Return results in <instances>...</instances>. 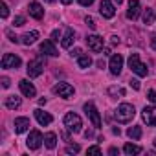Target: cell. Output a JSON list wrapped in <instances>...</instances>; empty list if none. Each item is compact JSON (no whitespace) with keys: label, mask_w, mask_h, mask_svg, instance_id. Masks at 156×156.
<instances>
[{"label":"cell","mask_w":156,"mask_h":156,"mask_svg":"<svg viewBox=\"0 0 156 156\" xmlns=\"http://www.w3.org/2000/svg\"><path fill=\"white\" fill-rule=\"evenodd\" d=\"M134 116H136V110H134V105H130V103L118 105V108L114 112V118H116L118 123H129Z\"/></svg>","instance_id":"1"},{"label":"cell","mask_w":156,"mask_h":156,"mask_svg":"<svg viewBox=\"0 0 156 156\" xmlns=\"http://www.w3.org/2000/svg\"><path fill=\"white\" fill-rule=\"evenodd\" d=\"M129 68L136 75H140V77H147V73H149V68L140 61V55L138 53H130L129 55Z\"/></svg>","instance_id":"2"},{"label":"cell","mask_w":156,"mask_h":156,"mask_svg":"<svg viewBox=\"0 0 156 156\" xmlns=\"http://www.w3.org/2000/svg\"><path fill=\"white\" fill-rule=\"evenodd\" d=\"M64 127L68 129V130H72V132H81V127H83V121H81V118L77 116V114H73V112H68L66 116H64Z\"/></svg>","instance_id":"3"},{"label":"cell","mask_w":156,"mask_h":156,"mask_svg":"<svg viewBox=\"0 0 156 156\" xmlns=\"http://www.w3.org/2000/svg\"><path fill=\"white\" fill-rule=\"evenodd\" d=\"M28 75L31 77H39L41 73H42V70H44V61H42V57H37V59H33V61H30L28 62Z\"/></svg>","instance_id":"4"},{"label":"cell","mask_w":156,"mask_h":156,"mask_svg":"<svg viewBox=\"0 0 156 156\" xmlns=\"http://www.w3.org/2000/svg\"><path fill=\"white\" fill-rule=\"evenodd\" d=\"M85 112H87V116L90 118L92 125H94L96 129H101V118H99V112H98V108L94 107V103H85Z\"/></svg>","instance_id":"5"},{"label":"cell","mask_w":156,"mask_h":156,"mask_svg":"<svg viewBox=\"0 0 156 156\" xmlns=\"http://www.w3.org/2000/svg\"><path fill=\"white\" fill-rule=\"evenodd\" d=\"M20 64H22V61H20L19 55H15V53H4V57H2V68H4V70L19 68Z\"/></svg>","instance_id":"6"},{"label":"cell","mask_w":156,"mask_h":156,"mask_svg":"<svg viewBox=\"0 0 156 156\" xmlns=\"http://www.w3.org/2000/svg\"><path fill=\"white\" fill-rule=\"evenodd\" d=\"M53 94H57L59 98L68 99V98H72V96H73V87H72V85H68V83H57V85L53 87Z\"/></svg>","instance_id":"7"},{"label":"cell","mask_w":156,"mask_h":156,"mask_svg":"<svg viewBox=\"0 0 156 156\" xmlns=\"http://www.w3.org/2000/svg\"><path fill=\"white\" fill-rule=\"evenodd\" d=\"M44 141V138H42V134L39 132V130H31L30 132V136H28V140H26V145L31 149V151H37L39 147H41V143Z\"/></svg>","instance_id":"8"},{"label":"cell","mask_w":156,"mask_h":156,"mask_svg":"<svg viewBox=\"0 0 156 156\" xmlns=\"http://www.w3.org/2000/svg\"><path fill=\"white\" fill-rule=\"evenodd\" d=\"M99 13L103 19H112L116 15V8L114 4L110 2V0H101V4H99Z\"/></svg>","instance_id":"9"},{"label":"cell","mask_w":156,"mask_h":156,"mask_svg":"<svg viewBox=\"0 0 156 156\" xmlns=\"http://www.w3.org/2000/svg\"><path fill=\"white\" fill-rule=\"evenodd\" d=\"M108 68H110V73L119 75V73H121V68H123V57H121L119 53L112 55V57H110V64H108Z\"/></svg>","instance_id":"10"},{"label":"cell","mask_w":156,"mask_h":156,"mask_svg":"<svg viewBox=\"0 0 156 156\" xmlns=\"http://www.w3.org/2000/svg\"><path fill=\"white\" fill-rule=\"evenodd\" d=\"M87 44L92 51H103V37H99V35H88Z\"/></svg>","instance_id":"11"},{"label":"cell","mask_w":156,"mask_h":156,"mask_svg":"<svg viewBox=\"0 0 156 156\" xmlns=\"http://www.w3.org/2000/svg\"><path fill=\"white\" fill-rule=\"evenodd\" d=\"M141 116H143V121H145L147 125L156 127V107H145Z\"/></svg>","instance_id":"12"},{"label":"cell","mask_w":156,"mask_h":156,"mask_svg":"<svg viewBox=\"0 0 156 156\" xmlns=\"http://www.w3.org/2000/svg\"><path fill=\"white\" fill-rule=\"evenodd\" d=\"M140 9H141L140 0H130V2H129V9H127V19L129 20H136L138 15H140Z\"/></svg>","instance_id":"13"},{"label":"cell","mask_w":156,"mask_h":156,"mask_svg":"<svg viewBox=\"0 0 156 156\" xmlns=\"http://www.w3.org/2000/svg\"><path fill=\"white\" fill-rule=\"evenodd\" d=\"M19 88H20V92H22L26 98H35V94H37L35 87H33L28 79H22V81L19 83Z\"/></svg>","instance_id":"14"},{"label":"cell","mask_w":156,"mask_h":156,"mask_svg":"<svg viewBox=\"0 0 156 156\" xmlns=\"http://www.w3.org/2000/svg\"><path fill=\"white\" fill-rule=\"evenodd\" d=\"M41 51L46 53V55H50V57H57V55H59V51H57V48L53 46V41H51V39L41 42Z\"/></svg>","instance_id":"15"},{"label":"cell","mask_w":156,"mask_h":156,"mask_svg":"<svg viewBox=\"0 0 156 156\" xmlns=\"http://www.w3.org/2000/svg\"><path fill=\"white\" fill-rule=\"evenodd\" d=\"M28 11H30V15H31L33 19H37V20H41V19L44 17V9H42V6H41L39 2H31L30 8H28Z\"/></svg>","instance_id":"16"},{"label":"cell","mask_w":156,"mask_h":156,"mask_svg":"<svg viewBox=\"0 0 156 156\" xmlns=\"http://www.w3.org/2000/svg\"><path fill=\"white\" fill-rule=\"evenodd\" d=\"M33 112H35V118H37V121H39L41 125H44V127H46V125H50V123L53 121V118H51V116H50L48 112L41 110V108H35Z\"/></svg>","instance_id":"17"},{"label":"cell","mask_w":156,"mask_h":156,"mask_svg":"<svg viewBox=\"0 0 156 156\" xmlns=\"http://www.w3.org/2000/svg\"><path fill=\"white\" fill-rule=\"evenodd\" d=\"M15 132L17 134H22V132H26L28 129H30V119L28 118H15Z\"/></svg>","instance_id":"18"},{"label":"cell","mask_w":156,"mask_h":156,"mask_svg":"<svg viewBox=\"0 0 156 156\" xmlns=\"http://www.w3.org/2000/svg\"><path fill=\"white\" fill-rule=\"evenodd\" d=\"M73 37H75L73 30H72V28H66V30H64V37H62V41H61V46H62V48H70L72 42H73Z\"/></svg>","instance_id":"19"},{"label":"cell","mask_w":156,"mask_h":156,"mask_svg":"<svg viewBox=\"0 0 156 156\" xmlns=\"http://www.w3.org/2000/svg\"><path fill=\"white\" fill-rule=\"evenodd\" d=\"M37 39H39V31H28V33L22 35V44L30 46V44H33Z\"/></svg>","instance_id":"20"},{"label":"cell","mask_w":156,"mask_h":156,"mask_svg":"<svg viewBox=\"0 0 156 156\" xmlns=\"http://www.w3.org/2000/svg\"><path fill=\"white\" fill-rule=\"evenodd\" d=\"M20 98H17V96H9L8 99H6V107L9 108V110H15V108H19L20 107Z\"/></svg>","instance_id":"21"},{"label":"cell","mask_w":156,"mask_h":156,"mask_svg":"<svg viewBox=\"0 0 156 156\" xmlns=\"http://www.w3.org/2000/svg\"><path fill=\"white\" fill-rule=\"evenodd\" d=\"M44 143H46L48 149H55V145H57V136H55V132H48V134L44 136Z\"/></svg>","instance_id":"22"},{"label":"cell","mask_w":156,"mask_h":156,"mask_svg":"<svg viewBox=\"0 0 156 156\" xmlns=\"http://www.w3.org/2000/svg\"><path fill=\"white\" fill-rule=\"evenodd\" d=\"M123 152H125V154H129V156H132V154H140V152H141V147H140V145L127 143V145L123 147Z\"/></svg>","instance_id":"23"},{"label":"cell","mask_w":156,"mask_h":156,"mask_svg":"<svg viewBox=\"0 0 156 156\" xmlns=\"http://www.w3.org/2000/svg\"><path fill=\"white\" fill-rule=\"evenodd\" d=\"M143 22H145L147 26H152V24H154V11H152L151 8H147V9L143 11Z\"/></svg>","instance_id":"24"},{"label":"cell","mask_w":156,"mask_h":156,"mask_svg":"<svg viewBox=\"0 0 156 156\" xmlns=\"http://www.w3.org/2000/svg\"><path fill=\"white\" fill-rule=\"evenodd\" d=\"M77 64H79V68H88L92 64L90 55H79V57H77Z\"/></svg>","instance_id":"25"},{"label":"cell","mask_w":156,"mask_h":156,"mask_svg":"<svg viewBox=\"0 0 156 156\" xmlns=\"http://www.w3.org/2000/svg\"><path fill=\"white\" fill-rule=\"evenodd\" d=\"M127 134H129V138H132V140H140V138H141V127H130V129L127 130Z\"/></svg>","instance_id":"26"},{"label":"cell","mask_w":156,"mask_h":156,"mask_svg":"<svg viewBox=\"0 0 156 156\" xmlns=\"http://www.w3.org/2000/svg\"><path fill=\"white\" fill-rule=\"evenodd\" d=\"M8 15H9L8 4H6V2H0V17H2V19H8Z\"/></svg>","instance_id":"27"},{"label":"cell","mask_w":156,"mask_h":156,"mask_svg":"<svg viewBox=\"0 0 156 156\" xmlns=\"http://www.w3.org/2000/svg\"><path fill=\"white\" fill-rule=\"evenodd\" d=\"M79 151H81V147L77 145V143H73V145H68V147H66V152H68V154H75V152H79Z\"/></svg>","instance_id":"28"},{"label":"cell","mask_w":156,"mask_h":156,"mask_svg":"<svg viewBox=\"0 0 156 156\" xmlns=\"http://www.w3.org/2000/svg\"><path fill=\"white\" fill-rule=\"evenodd\" d=\"M24 22H26V19L19 15V17H15V20H13V26H17V28H19V26H24Z\"/></svg>","instance_id":"29"},{"label":"cell","mask_w":156,"mask_h":156,"mask_svg":"<svg viewBox=\"0 0 156 156\" xmlns=\"http://www.w3.org/2000/svg\"><path fill=\"white\" fill-rule=\"evenodd\" d=\"M147 99H149L151 103H156V90H149V92H147Z\"/></svg>","instance_id":"30"},{"label":"cell","mask_w":156,"mask_h":156,"mask_svg":"<svg viewBox=\"0 0 156 156\" xmlns=\"http://www.w3.org/2000/svg\"><path fill=\"white\" fill-rule=\"evenodd\" d=\"M88 154H101V149H99L98 145H94V147H88Z\"/></svg>","instance_id":"31"},{"label":"cell","mask_w":156,"mask_h":156,"mask_svg":"<svg viewBox=\"0 0 156 156\" xmlns=\"http://www.w3.org/2000/svg\"><path fill=\"white\" fill-rule=\"evenodd\" d=\"M85 22L88 24V28H92V30H96V22H94V19H92V17H87V19H85Z\"/></svg>","instance_id":"32"},{"label":"cell","mask_w":156,"mask_h":156,"mask_svg":"<svg viewBox=\"0 0 156 156\" xmlns=\"http://www.w3.org/2000/svg\"><path fill=\"white\" fill-rule=\"evenodd\" d=\"M130 87H132L134 90H140V81H138V79H130Z\"/></svg>","instance_id":"33"},{"label":"cell","mask_w":156,"mask_h":156,"mask_svg":"<svg viewBox=\"0 0 156 156\" xmlns=\"http://www.w3.org/2000/svg\"><path fill=\"white\" fill-rule=\"evenodd\" d=\"M77 2H79L81 6H85V8H87V6H92V4H94V0H77Z\"/></svg>","instance_id":"34"},{"label":"cell","mask_w":156,"mask_h":156,"mask_svg":"<svg viewBox=\"0 0 156 156\" xmlns=\"http://www.w3.org/2000/svg\"><path fill=\"white\" fill-rule=\"evenodd\" d=\"M59 37H61L59 30H53V31H51V41H59Z\"/></svg>","instance_id":"35"},{"label":"cell","mask_w":156,"mask_h":156,"mask_svg":"<svg viewBox=\"0 0 156 156\" xmlns=\"http://www.w3.org/2000/svg\"><path fill=\"white\" fill-rule=\"evenodd\" d=\"M6 33H8V37H9V41H11V42H19V39H17V37H15V35L11 33V30H8Z\"/></svg>","instance_id":"36"},{"label":"cell","mask_w":156,"mask_h":156,"mask_svg":"<svg viewBox=\"0 0 156 156\" xmlns=\"http://www.w3.org/2000/svg\"><path fill=\"white\" fill-rule=\"evenodd\" d=\"M9 85H11V81L8 79V77H2V87H4V88H8Z\"/></svg>","instance_id":"37"},{"label":"cell","mask_w":156,"mask_h":156,"mask_svg":"<svg viewBox=\"0 0 156 156\" xmlns=\"http://www.w3.org/2000/svg\"><path fill=\"white\" fill-rule=\"evenodd\" d=\"M108 154H112V156H114V154H119V151H118L116 147H110V149H108Z\"/></svg>","instance_id":"38"},{"label":"cell","mask_w":156,"mask_h":156,"mask_svg":"<svg viewBox=\"0 0 156 156\" xmlns=\"http://www.w3.org/2000/svg\"><path fill=\"white\" fill-rule=\"evenodd\" d=\"M72 55H75V57H79V55H81V50H79V48H75V50H72Z\"/></svg>","instance_id":"39"},{"label":"cell","mask_w":156,"mask_h":156,"mask_svg":"<svg viewBox=\"0 0 156 156\" xmlns=\"http://www.w3.org/2000/svg\"><path fill=\"white\" fill-rule=\"evenodd\" d=\"M112 132H114V134H116V136H119V134H121V130H119V129H118V127H114V129H112Z\"/></svg>","instance_id":"40"},{"label":"cell","mask_w":156,"mask_h":156,"mask_svg":"<svg viewBox=\"0 0 156 156\" xmlns=\"http://www.w3.org/2000/svg\"><path fill=\"white\" fill-rule=\"evenodd\" d=\"M62 140H64V141H68V140H70V136H68V132H62Z\"/></svg>","instance_id":"41"},{"label":"cell","mask_w":156,"mask_h":156,"mask_svg":"<svg viewBox=\"0 0 156 156\" xmlns=\"http://www.w3.org/2000/svg\"><path fill=\"white\" fill-rule=\"evenodd\" d=\"M151 44H152V48L156 50V37H152V39H151Z\"/></svg>","instance_id":"42"},{"label":"cell","mask_w":156,"mask_h":156,"mask_svg":"<svg viewBox=\"0 0 156 156\" xmlns=\"http://www.w3.org/2000/svg\"><path fill=\"white\" fill-rule=\"evenodd\" d=\"M61 2H62V4H66V6H68V4H72V0H61Z\"/></svg>","instance_id":"43"},{"label":"cell","mask_w":156,"mask_h":156,"mask_svg":"<svg viewBox=\"0 0 156 156\" xmlns=\"http://www.w3.org/2000/svg\"><path fill=\"white\" fill-rule=\"evenodd\" d=\"M114 2H116V4H121V2H123V0H114Z\"/></svg>","instance_id":"44"},{"label":"cell","mask_w":156,"mask_h":156,"mask_svg":"<svg viewBox=\"0 0 156 156\" xmlns=\"http://www.w3.org/2000/svg\"><path fill=\"white\" fill-rule=\"evenodd\" d=\"M46 2H50V4H53V2H55V0H46Z\"/></svg>","instance_id":"45"},{"label":"cell","mask_w":156,"mask_h":156,"mask_svg":"<svg viewBox=\"0 0 156 156\" xmlns=\"http://www.w3.org/2000/svg\"><path fill=\"white\" fill-rule=\"evenodd\" d=\"M154 145H156V138H154Z\"/></svg>","instance_id":"46"}]
</instances>
